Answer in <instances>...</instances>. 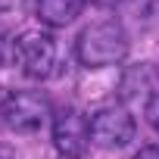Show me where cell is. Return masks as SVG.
Instances as JSON below:
<instances>
[{"label": "cell", "instance_id": "4", "mask_svg": "<svg viewBox=\"0 0 159 159\" xmlns=\"http://www.w3.org/2000/svg\"><path fill=\"white\" fill-rule=\"evenodd\" d=\"M16 62L28 78H47L56 66V44L44 31H25L16 41Z\"/></svg>", "mask_w": 159, "mask_h": 159}, {"label": "cell", "instance_id": "5", "mask_svg": "<svg viewBox=\"0 0 159 159\" xmlns=\"http://www.w3.org/2000/svg\"><path fill=\"white\" fill-rule=\"evenodd\" d=\"M91 140L106 150H119L134 140V119L122 106H103L91 119Z\"/></svg>", "mask_w": 159, "mask_h": 159}, {"label": "cell", "instance_id": "2", "mask_svg": "<svg viewBox=\"0 0 159 159\" xmlns=\"http://www.w3.org/2000/svg\"><path fill=\"white\" fill-rule=\"evenodd\" d=\"M47 116H50V100L38 91H16L3 100V122L13 131L31 134L47 122Z\"/></svg>", "mask_w": 159, "mask_h": 159}, {"label": "cell", "instance_id": "6", "mask_svg": "<svg viewBox=\"0 0 159 159\" xmlns=\"http://www.w3.org/2000/svg\"><path fill=\"white\" fill-rule=\"evenodd\" d=\"M81 16V0H38V19L50 28H66Z\"/></svg>", "mask_w": 159, "mask_h": 159}, {"label": "cell", "instance_id": "7", "mask_svg": "<svg viewBox=\"0 0 159 159\" xmlns=\"http://www.w3.org/2000/svg\"><path fill=\"white\" fill-rule=\"evenodd\" d=\"M143 116H147L150 128H156V131H159V91H156V94H150V100H147V106H143Z\"/></svg>", "mask_w": 159, "mask_h": 159}, {"label": "cell", "instance_id": "3", "mask_svg": "<svg viewBox=\"0 0 159 159\" xmlns=\"http://www.w3.org/2000/svg\"><path fill=\"white\" fill-rule=\"evenodd\" d=\"M53 147L66 159H81L91 147V122L78 109H62L53 119Z\"/></svg>", "mask_w": 159, "mask_h": 159}, {"label": "cell", "instance_id": "9", "mask_svg": "<svg viewBox=\"0 0 159 159\" xmlns=\"http://www.w3.org/2000/svg\"><path fill=\"white\" fill-rule=\"evenodd\" d=\"M84 3H94V7H116L122 0H84Z\"/></svg>", "mask_w": 159, "mask_h": 159}, {"label": "cell", "instance_id": "1", "mask_svg": "<svg viewBox=\"0 0 159 159\" xmlns=\"http://www.w3.org/2000/svg\"><path fill=\"white\" fill-rule=\"evenodd\" d=\"M75 53L81 59V66L88 69H103V66H116L125 59L128 53V34L119 22L103 19L88 25L75 41Z\"/></svg>", "mask_w": 159, "mask_h": 159}, {"label": "cell", "instance_id": "8", "mask_svg": "<svg viewBox=\"0 0 159 159\" xmlns=\"http://www.w3.org/2000/svg\"><path fill=\"white\" fill-rule=\"evenodd\" d=\"M134 159H159V147H143Z\"/></svg>", "mask_w": 159, "mask_h": 159}]
</instances>
